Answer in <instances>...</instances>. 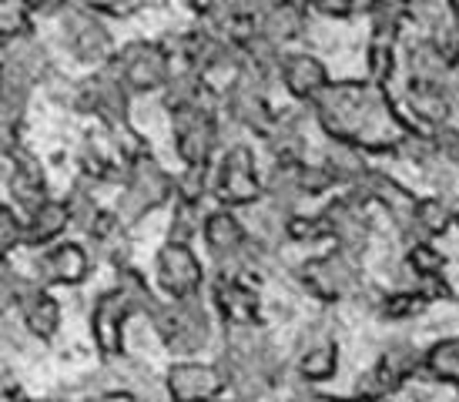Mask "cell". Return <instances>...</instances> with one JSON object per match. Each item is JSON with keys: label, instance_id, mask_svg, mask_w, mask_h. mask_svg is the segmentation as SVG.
Wrapping results in <instances>:
<instances>
[{"label": "cell", "instance_id": "obj_1", "mask_svg": "<svg viewBox=\"0 0 459 402\" xmlns=\"http://www.w3.org/2000/svg\"><path fill=\"white\" fill-rule=\"evenodd\" d=\"M316 125L325 138L345 141L369 154L403 151L422 127L412 125L409 114L399 111L383 81H329L319 98L308 104Z\"/></svg>", "mask_w": 459, "mask_h": 402}, {"label": "cell", "instance_id": "obj_2", "mask_svg": "<svg viewBox=\"0 0 459 402\" xmlns=\"http://www.w3.org/2000/svg\"><path fill=\"white\" fill-rule=\"evenodd\" d=\"M221 369L229 376V389L238 402L265 399L268 389L279 382V359L272 352V342L258 322L248 326H225V349H221Z\"/></svg>", "mask_w": 459, "mask_h": 402}, {"label": "cell", "instance_id": "obj_3", "mask_svg": "<svg viewBox=\"0 0 459 402\" xmlns=\"http://www.w3.org/2000/svg\"><path fill=\"white\" fill-rule=\"evenodd\" d=\"M218 104H221V91L208 84L202 98L168 111L171 114V131H175V148H178L185 168H212V162H215Z\"/></svg>", "mask_w": 459, "mask_h": 402}, {"label": "cell", "instance_id": "obj_4", "mask_svg": "<svg viewBox=\"0 0 459 402\" xmlns=\"http://www.w3.org/2000/svg\"><path fill=\"white\" fill-rule=\"evenodd\" d=\"M148 319L154 322V332L165 342V349L175 355H198L212 342V315L204 309L202 295H185V299L165 295L158 299Z\"/></svg>", "mask_w": 459, "mask_h": 402}, {"label": "cell", "instance_id": "obj_5", "mask_svg": "<svg viewBox=\"0 0 459 402\" xmlns=\"http://www.w3.org/2000/svg\"><path fill=\"white\" fill-rule=\"evenodd\" d=\"M175 195H178V178L168 175L161 162H154L152 151L141 148L131 162L125 181H121V198H117L115 212L121 214L125 225H131L154 208L168 205Z\"/></svg>", "mask_w": 459, "mask_h": 402}, {"label": "cell", "instance_id": "obj_6", "mask_svg": "<svg viewBox=\"0 0 459 402\" xmlns=\"http://www.w3.org/2000/svg\"><path fill=\"white\" fill-rule=\"evenodd\" d=\"M359 258L362 255H352V251L332 245L325 255H316L302 262L299 268V285L312 295V299L325 302V305H335V302L356 299L362 292V268H359Z\"/></svg>", "mask_w": 459, "mask_h": 402}, {"label": "cell", "instance_id": "obj_7", "mask_svg": "<svg viewBox=\"0 0 459 402\" xmlns=\"http://www.w3.org/2000/svg\"><path fill=\"white\" fill-rule=\"evenodd\" d=\"M212 198L229 208H248L265 198V181L258 178L255 154L248 144H231L218 164H212Z\"/></svg>", "mask_w": 459, "mask_h": 402}, {"label": "cell", "instance_id": "obj_8", "mask_svg": "<svg viewBox=\"0 0 459 402\" xmlns=\"http://www.w3.org/2000/svg\"><path fill=\"white\" fill-rule=\"evenodd\" d=\"M121 81L134 94H152L165 91V84L175 74V54L168 48V40H131L111 57Z\"/></svg>", "mask_w": 459, "mask_h": 402}, {"label": "cell", "instance_id": "obj_9", "mask_svg": "<svg viewBox=\"0 0 459 402\" xmlns=\"http://www.w3.org/2000/svg\"><path fill=\"white\" fill-rule=\"evenodd\" d=\"M369 74L376 81H389L395 71V50L403 40V27L409 21V0H372L369 7Z\"/></svg>", "mask_w": 459, "mask_h": 402}, {"label": "cell", "instance_id": "obj_10", "mask_svg": "<svg viewBox=\"0 0 459 402\" xmlns=\"http://www.w3.org/2000/svg\"><path fill=\"white\" fill-rule=\"evenodd\" d=\"M369 201H362L356 191L345 188V195L339 198H329L319 208L322 225H325V239L339 249L352 251V255H362L369 249L372 239V218H369Z\"/></svg>", "mask_w": 459, "mask_h": 402}, {"label": "cell", "instance_id": "obj_11", "mask_svg": "<svg viewBox=\"0 0 459 402\" xmlns=\"http://www.w3.org/2000/svg\"><path fill=\"white\" fill-rule=\"evenodd\" d=\"M61 17V38H65V48L74 54L81 64H108L115 57V38L111 31L104 27V21L98 13H88L81 7H71L67 4L65 11L57 13Z\"/></svg>", "mask_w": 459, "mask_h": 402}, {"label": "cell", "instance_id": "obj_12", "mask_svg": "<svg viewBox=\"0 0 459 402\" xmlns=\"http://www.w3.org/2000/svg\"><path fill=\"white\" fill-rule=\"evenodd\" d=\"M131 315H144L134 295L115 285L111 292H101L91 312V336L98 342L104 359H121L125 355V326Z\"/></svg>", "mask_w": 459, "mask_h": 402}, {"label": "cell", "instance_id": "obj_13", "mask_svg": "<svg viewBox=\"0 0 459 402\" xmlns=\"http://www.w3.org/2000/svg\"><path fill=\"white\" fill-rule=\"evenodd\" d=\"M221 108H225V114L235 125H242L245 131H252L258 138H268L272 127H275V118H279V114L272 111V104H268V88L262 81H255L248 71H242L225 88Z\"/></svg>", "mask_w": 459, "mask_h": 402}, {"label": "cell", "instance_id": "obj_14", "mask_svg": "<svg viewBox=\"0 0 459 402\" xmlns=\"http://www.w3.org/2000/svg\"><path fill=\"white\" fill-rule=\"evenodd\" d=\"M158 268V285L171 299H185V295H202L204 289V268L195 255L192 241L168 239L154 258Z\"/></svg>", "mask_w": 459, "mask_h": 402}, {"label": "cell", "instance_id": "obj_15", "mask_svg": "<svg viewBox=\"0 0 459 402\" xmlns=\"http://www.w3.org/2000/svg\"><path fill=\"white\" fill-rule=\"evenodd\" d=\"M165 389L171 402H218L221 392L229 389V376L221 365L185 359L168 369Z\"/></svg>", "mask_w": 459, "mask_h": 402}, {"label": "cell", "instance_id": "obj_16", "mask_svg": "<svg viewBox=\"0 0 459 402\" xmlns=\"http://www.w3.org/2000/svg\"><path fill=\"white\" fill-rule=\"evenodd\" d=\"M422 355L426 352L412 349V345H389V349L376 359L369 372L359 382V392L362 396H389L393 399L395 392L406 386L409 379L422 372Z\"/></svg>", "mask_w": 459, "mask_h": 402}, {"label": "cell", "instance_id": "obj_17", "mask_svg": "<svg viewBox=\"0 0 459 402\" xmlns=\"http://www.w3.org/2000/svg\"><path fill=\"white\" fill-rule=\"evenodd\" d=\"M4 158H7V191H11V201L21 212H34L38 205L51 198L48 195V175H44V168L30 151L17 144V148L4 151Z\"/></svg>", "mask_w": 459, "mask_h": 402}, {"label": "cell", "instance_id": "obj_18", "mask_svg": "<svg viewBox=\"0 0 459 402\" xmlns=\"http://www.w3.org/2000/svg\"><path fill=\"white\" fill-rule=\"evenodd\" d=\"M349 191H356L362 201L383 208L395 225H399V232L412 222V214H416V208H420V201H422L420 195H412L409 188H403L395 178H389L385 171H379V168H369V175L362 178L359 185H352Z\"/></svg>", "mask_w": 459, "mask_h": 402}, {"label": "cell", "instance_id": "obj_19", "mask_svg": "<svg viewBox=\"0 0 459 402\" xmlns=\"http://www.w3.org/2000/svg\"><path fill=\"white\" fill-rule=\"evenodd\" d=\"M91 275V251L81 241H54L38 255V278L44 285H81Z\"/></svg>", "mask_w": 459, "mask_h": 402}, {"label": "cell", "instance_id": "obj_20", "mask_svg": "<svg viewBox=\"0 0 459 402\" xmlns=\"http://www.w3.org/2000/svg\"><path fill=\"white\" fill-rule=\"evenodd\" d=\"M212 295H215V309L225 326H248V322H258L262 315V302H258L252 278L218 272L212 282Z\"/></svg>", "mask_w": 459, "mask_h": 402}, {"label": "cell", "instance_id": "obj_21", "mask_svg": "<svg viewBox=\"0 0 459 402\" xmlns=\"http://www.w3.org/2000/svg\"><path fill=\"white\" fill-rule=\"evenodd\" d=\"M279 81L299 104H312L319 98V91L329 84V71L316 54L289 48L279 61Z\"/></svg>", "mask_w": 459, "mask_h": 402}, {"label": "cell", "instance_id": "obj_22", "mask_svg": "<svg viewBox=\"0 0 459 402\" xmlns=\"http://www.w3.org/2000/svg\"><path fill=\"white\" fill-rule=\"evenodd\" d=\"M48 289L51 285H44L40 278L38 282L27 278L21 295H17V305H13L21 312L24 328L40 342H51L57 336V328H61V305H57V299Z\"/></svg>", "mask_w": 459, "mask_h": 402}, {"label": "cell", "instance_id": "obj_23", "mask_svg": "<svg viewBox=\"0 0 459 402\" xmlns=\"http://www.w3.org/2000/svg\"><path fill=\"white\" fill-rule=\"evenodd\" d=\"M306 0H272L258 13V38L268 40L272 48L289 50L306 34Z\"/></svg>", "mask_w": 459, "mask_h": 402}, {"label": "cell", "instance_id": "obj_24", "mask_svg": "<svg viewBox=\"0 0 459 402\" xmlns=\"http://www.w3.org/2000/svg\"><path fill=\"white\" fill-rule=\"evenodd\" d=\"M335 369H339V349H335L329 326H312L302 336V345H299V355H295V376L302 379L306 386H312V382L332 379Z\"/></svg>", "mask_w": 459, "mask_h": 402}, {"label": "cell", "instance_id": "obj_25", "mask_svg": "<svg viewBox=\"0 0 459 402\" xmlns=\"http://www.w3.org/2000/svg\"><path fill=\"white\" fill-rule=\"evenodd\" d=\"M67 228H74L67 201L48 198L34 212L24 214V249H48V245L65 239Z\"/></svg>", "mask_w": 459, "mask_h": 402}, {"label": "cell", "instance_id": "obj_26", "mask_svg": "<svg viewBox=\"0 0 459 402\" xmlns=\"http://www.w3.org/2000/svg\"><path fill=\"white\" fill-rule=\"evenodd\" d=\"M369 151L356 148V144H345V141H332L325 138V151H322L319 162L332 171V178L339 181V188H352L362 178L369 175L372 164L366 162Z\"/></svg>", "mask_w": 459, "mask_h": 402}, {"label": "cell", "instance_id": "obj_27", "mask_svg": "<svg viewBox=\"0 0 459 402\" xmlns=\"http://www.w3.org/2000/svg\"><path fill=\"white\" fill-rule=\"evenodd\" d=\"M449 225H456V208L443 198H422L412 222L403 228L409 241H433L439 239Z\"/></svg>", "mask_w": 459, "mask_h": 402}, {"label": "cell", "instance_id": "obj_28", "mask_svg": "<svg viewBox=\"0 0 459 402\" xmlns=\"http://www.w3.org/2000/svg\"><path fill=\"white\" fill-rule=\"evenodd\" d=\"M422 372L433 376L436 382H446L459 392V339L433 342L422 355Z\"/></svg>", "mask_w": 459, "mask_h": 402}, {"label": "cell", "instance_id": "obj_29", "mask_svg": "<svg viewBox=\"0 0 459 402\" xmlns=\"http://www.w3.org/2000/svg\"><path fill=\"white\" fill-rule=\"evenodd\" d=\"M34 17L38 13L30 11L24 0H4L0 4V34H4V44L17 38H30L34 34Z\"/></svg>", "mask_w": 459, "mask_h": 402}, {"label": "cell", "instance_id": "obj_30", "mask_svg": "<svg viewBox=\"0 0 459 402\" xmlns=\"http://www.w3.org/2000/svg\"><path fill=\"white\" fill-rule=\"evenodd\" d=\"M65 201H67V208H71L74 228L88 232L91 222H94V218H98V212H101V205H98V198H94V188H91V178L77 181V185L71 188V195H67Z\"/></svg>", "mask_w": 459, "mask_h": 402}, {"label": "cell", "instance_id": "obj_31", "mask_svg": "<svg viewBox=\"0 0 459 402\" xmlns=\"http://www.w3.org/2000/svg\"><path fill=\"white\" fill-rule=\"evenodd\" d=\"M306 7L319 17H332V21H349L356 13H369L372 0H306Z\"/></svg>", "mask_w": 459, "mask_h": 402}, {"label": "cell", "instance_id": "obj_32", "mask_svg": "<svg viewBox=\"0 0 459 402\" xmlns=\"http://www.w3.org/2000/svg\"><path fill=\"white\" fill-rule=\"evenodd\" d=\"M0 241H4V255L24 245V214H17L13 201L0 208Z\"/></svg>", "mask_w": 459, "mask_h": 402}, {"label": "cell", "instance_id": "obj_33", "mask_svg": "<svg viewBox=\"0 0 459 402\" xmlns=\"http://www.w3.org/2000/svg\"><path fill=\"white\" fill-rule=\"evenodd\" d=\"M71 7H81L98 17H125L131 11V0H71Z\"/></svg>", "mask_w": 459, "mask_h": 402}, {"label": "cell", "instance_id": "obj_34", "mask_svg": "<svg viewBox=\"0 0 459 402\" xmlns=\"http://www.w3.org/2000/svg\"><path fill=\"white\" fill-rule=\"evenodd\" d=\"M436 144L443 151V162L456 164L459 168V127H443L436 131Z\"/></svg>", "mask_w": 459, "mask_h": 402}, {"label": "cell", "instance_id": "obj_35", "mask_svg": "<svg viewBox=\"0 0 459 402\" xmlns=\"http://www.w3.org/2000/svg\"><path fill=\"white\" fill-rule=\"evenodd\" d=\"M24 4L38 13V17H57V13L65 11L71 0H24Z\"/></svg>", "mask_w": 459, "mask_h": 402}, {"label": "cell", "instance_id": "obj_36", "mask_svg": "<svg viewBox=\"0 0 459 402\" xmlns=\"http://www.w3.org/2000/svg\"><path fill=\"white\" fill-rule=\"evenodd\" d=\"M185 7L195 13V17H202V21H208L212 13H215L218 0H185Z\"/></svg>", "mask_w": 459, "mask_h": 402}, {"label": "cell", "instance_id": "obj_37", "mask_svg": "<svg viewBox=\"0 0 459 402\" xmlns=\"http://www.w3.org/2000/svg\"><path fill=\"white\" fill-rule=\"evenodd\" d=\"M94 402H141V399L128 389H108V392H101Z\"/></svg>", "mask_w": 459, "mask_h": 402}, {"label": "cell", "instance_id": "obj_38", "mask_svg": "<svg viewBox=\"0 0 459 402\" xmlns=\"http://www.w3.org/2000/svg\"><path fill=\"white\" fill-rule=\"evenodd\" d=\"M316 402H389V396H352V399H339V396H316Z\"/></svg>", "mask_w": 459, "mask_h": 402}, {"label": "cell", "instance_id": "obj_39", "mask_svg": "<svg viewBox=\"0 0 459 402\" xmlns=\"http://www.w3.org/2000/svg\"><path fill=\"white\" fill-rule=\"evenodd\" d=\"M7 402H34V399H27V396H21V392L13 389V382L7 386Z\"/></svg>", "mask_w": 459, "mask_h": 402}, {"label": "cell", "instance_id": "obj_40", "mask_svg": "<svg viewBox=\"0 0 459 402\" xmlns=\"http://www.w3.org/2000/svg\"><path fill=\"white\" fill-rule=\"evenodd\" d=\"M446 7H449V17H453V24L459 27V0H446Z\"/></svg>", "mask_w": 459, "mask_h": 402}, {"label": "cell", "instance_id": "obj_41", "mask_svg": "<svg viewBox=\"0 0 459 402\" xmlns=\"http://www.w3.org/2000/svg\"><path fill=\"white\" fill-rule=\"evenodd\" d=\"M456 225H459V208H456Z\"/></svg>", "mask_w": 459, "mask_h": 402}]
</instances>
